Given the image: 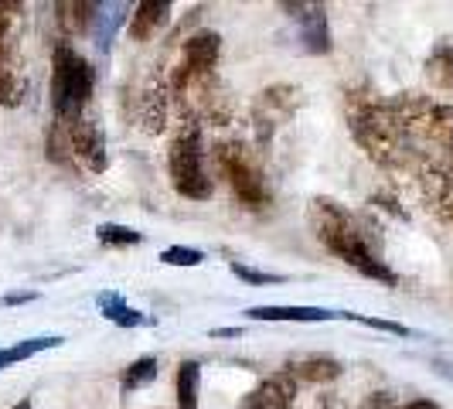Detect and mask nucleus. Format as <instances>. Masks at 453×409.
I'll use <instances>...</instances> for the list:
<instances>
[{"mask_svg":"<svg viewBox=\"0 0 453 409\" xmlns=\"http://www.w3.org/2000/svg\"><path fill=\"white\" fill-rule=\"evenodd\" d=\"M311 228L331 256H338L344 266L358 270L362 276L399 287V273L382 259V243H379V228L365 222L362 215H355L351 208H344L334 198H314L311 202Z\"/></svg>","mask_w":453,"mask_h":409,"instance_id":"nucleus-1","label":"nucleus"},{"mask_svg":"<svg viewBox=\"0 0 453 409\" xmlns=\"http://www.w3.org/2000/svg\"><path fill=\"white\" fill-rule=\"evenodd\" d=\"M348 130L379 167L399 171V174L416 171V154H412L406 130L388 99L362 89L348 92Z\"/></svg>","mask_w":453,"mask_h":409,"instance_id":"nucleus-2","label":"nucleus"},{"mask_svg":"<svg viewBox=\"0 0 453 409\" xmlns=\"http://www.w3.org/2000/svg\"><path fill=\"white\" fill-rule=\"evenodd\" d=\"M388 103H392V110L406 130L409 147L416 154V171L440 167V171L453 174V106L436 103L430 96H419V92H399Z\"/></svg>","mask_w":453,"mask_h":409,"instance_id":"nucleus-3","label":"nucleus"},{"mask_svg":"<svg viewBox=\"0 0 453 409\" xmlns=\"http://www.w3.org/2000/svg\"><path fill=\"white\" fill-rule=\"evenodd\" d=\"M96 89V72L68 42H58L51 51V110L55 120L82 116Z\"/></svg>","mask_w":453,"mask_h":409,"instance_id":"nucleus-4","label":"nucleus"},{"mask_svg":"<svg viewBox=\"0 0 453 409\" xmlns=\"http://www.w3.org/2000/svg\"><path fill=\"white\" fill-rule=\"evenodd\" d=\"M167 171L174 191L188 202H208L215 195V181L208 178L202 147V127L198 123H181V130L171 140L167 150Z\"/></svg>","mask_w":453,"mask_h":409,"instance_id":"nucleus-5","label":"nucleus"},{"mask_svg":"<svg viewBox=\"0 0 453 409\" xmlns=\"http://www.w3.org/2000/svg\"><path fill=\"white\" fill-rule=\"evenodd\" d=\"M215 164L222 171V178L232 184L235 198L242 208L250 212H259L270 204V188H266V178H263V167L242 140H226L215 147Z\"/></svg>","mask_w":453,"mask_h":409,"instance_id":"nucleus-6","label":"nucleus"},{"mask_svg":"<svg viewBox=\"0 0 453 409\" xmlns=\"http://www.w3.org/2000/svg\"><path fill=\"white\" fill-rule=\"evenodd\" d=\"M219 58H222V38H219V31H195V35H188V42L181 48V62L167 75L171 96H178L188 86L202 82V79H211L215 68H219Z\"/></svg>","mask_w":453,"mask_h":409,"instance_id":"nucleus-7","label":"nucleus"},{"mask_svg":"<svg viewBox=\"0 0 453 409\" xmlns=\"http://www.w3.org/2000/svg\"><path fill=\"white\" fill-rule=\"evenodd\" d=\"M24 14V4L0 0V106H18L27 92V82L18 72V42H14V21Z\"/></svg>","mask_w":453,"mask_h":409,"instance_id":"nucleus-8","label":"nucleus"},{"mask_svg":"<svg viewBox=\"0 0 453 409\" xmlns=\"http://www.w3.org/2000/svg\"><path fill=\"white\" fill-rule=\"evenodd\" d=\"M58 123L65 127V140H68V147H72L75 164L92 171V174H103L110 158H106V143H103L99 127H96L86 113L72 116V120H58Z\"/></svg>","mask_w":453,"mask_h":409,"instance_id":"nucleus-9","label":"nucleus"},{"mask_svg":"<svg viewBox=\"0 0 453 409\" xmlns=\"http://www.w3.org/2000/svg\"><path fill=\"white\" fill-rule=\"evenodd\" d=\"M294 96L296 92L290 89V86H273V89L259 92V99H256V106H252V127H256V147H259V150L270 147L276 123L290 116Z\"/></svg>","mask_w":453,"mask_h":409,"instance_id":"nucleus-10","label":"nucleus"},{"mask_svg":"<svg viewBox=\"0 0 453 409\" xmlns=\"http://www.w3.org/2000/svg\"><path fill=\"white\" fill-rule=\"evenodd\" d=\"M412 181L419 188L426 212L436 215L443 226H453V174L440 171V167H419L412 174Z\"/></svg>","mask_w":453,"mask_h":409,"instance_id":"nucleus-11","label":"nucleus"},{"mask_svg":"<svg viewBox=\"0 0 453 409\" xmlns=\"http://www.w3.org/2000/svg\"><path fill=\"white\" fill-rule=\"evenodd\" d=\"M296 382L287 368L273 372L270 379H263L259 386L242 396L239 409H294L296 403Z\"/></svg>","mask_w":453,"mask_h":409,"instance_id":"nucleus-12","label":"nucleus"},{"mask_svg":"<svg viewBox=\"0 0 453 409\" xmlns=\"http://www.w3.org/2000/svg\"><path fill=\"white\" fill-rule=\"evenodd\" d=\"M287 11H294V18L300 21V35H303L307 51H314V55H327V51H331L327 7H320V4H287Z\"/></svg>","mask_w":453,"mask_h":409,"instance_id":"nucleus-13","label":"nucleus"},{"mask_svg":"<svg viewBox=\"0 0 453 409\" xmlns=\"http://www.w3.org/2000/svg\"><path fill=\"white\" fill-rule=\"evenodd\" d=\"M287 372L294 375L296 382H311V386H324V382H334L341 379L344 365L334 355H324V351H311V355H296L287 362Z\"/></svg>","mask_w":453,"mask_h":409,"instance_id":"nucleus-14","label":"nucleus"},{"mask_svg":"<svg viewBox=\"0 0 453 409\" xmlns=\"http://www.w3.org/2000/svg\"><path fill=\"white\" fill-rule=\"evenodd\" d=\"M167 18H171L167 0H140V4H134V14H130V38L134 42H150L167 24Z\"/></svg>","mask_w":453,"mask_h":409,"instance_id":"nucleus-15","label":"nucleus"},{"mask_svg":"<svg viewBox=\"0 0 453 409\" xmlns=\"http://www.w3.org/2000/svg\"><path fill=\"white\" fill-rule=\"evenodd\" d=\"M167 92H171V82L164 75H154L140 99V120L150 134H160L167 127Z\"/></svg>","mask_w":453,"mask_h":409,"instance_id":"nucleus-16","label":"nucleus"},{"mask_svg":"<svg viewBox=\"0 0 453 409\" xmlns=\"http://www.w3.org/2000/svg\"><path fill=\"white\" fill-rule=\"evenodd\" d=\"M96 11H99V4H92V0H62V4H55V24L62 27L65 38H79L99 18Z\"/></svg>","mask_w":453,"mask_h":409,"instance_id":"nucleus-17","label":"nucleus"},{"mask_svg":"<svg viewBox=\"0 0 453 409\" xmlns=\"http://www.w3.org/2000/svg\"><path fill=\"white\" fill-rule=\"evenodd\" d=\"M96 307H99V314L106 320H113L116 328H150L154 318H147L143 311H136L130 307L123 294H116V290H103V294H96Z\"/></svg>","mask_w":453,"mask_h":409,"instance_id":"nucleus-18","label":"nucleus"},{"mask_svg":"<svg viewBox=\"0 0 453 409\" xmlns=\"http://www.w3.org/2000/svg\"><path fill=\"white\" fill-rule=\"evenodd\" d=\"M246 318L252 320H296V324H320V320L341 318V311H324V307H250Z\"/></svg>","mask_w":453,"mask_h":409,"instance_id":"nucleus-19","label":"nucleus"},{"mask_svg":"<svg viewBox=\"0 0 453 409\" xmlns=\"http://www.w3.org/2000/svg\"><path fill=\"white\" fill-rule=\"evenodd\" d=\"M65 338H58V335H42V338H27V341H18V344H11V348H0V368H11V365L18 362H27V359H35V355H42L48 348H58Z\"/></svg>","mask_w":453,"mask_h":409,"instance_id":"nucleus-20","label":"nucleus"},{"mask_svg":"<svg viewBox=\"0 0 453 409\" xmlns=\"http://www.w3.org/2000/svg\"><path fill=\"white\" fill-rule=\"evenodd\" d=\"M426 79L436 89H453V45L440 42L433 45V51L426 55Z\"/></svg>","mask_w":453,"mask_h":409,"instance_id":"nucleus-21","label":"nucleus"},{"mask_svg":"<svg viewBox=\"0 0 453 409\" xmlns=\"http://www.w3.org/2000/svg\"><path fill=\"white\" fill-rule=\"evenodd\" d=\"M198 389H202V365L181 362V368H178V409H198Z\"/></svg>","mask_w":453,"mask_h":409,"instance_id":"nucleus-22","label":"nucleus"},{"mask_svg":"<svg viewBox=\"0 0 453 409\" xmlns=\"http://www.w3.org/2000/svg\"><path fill=\"white\" fill-rule=\"evenodd\" d=\"M157 368H160V362L154 359V355H143V359H136V362H130L127 368H123L119 389H123V392H134V389L150 386V382L157 379Z\"/></svg>","mask_w":453,"mask_h":409,"instance_id":"nucleus-23","label":"nucleus"},{"mask_svg":"<svg viewBox=\"0 0 453 409\" xmlns=\"http://www.w3.org/2000/svg\"><path fill=\"white\" fill-rule=\"evenodd\" d=\"M45 158L51 160V164H58V167H68V171H75V167H79V164H75V158H72V147H68V140H65V127H62L58 120L48 127Z\"/></svg>","mask_w":453,"mask_h":409,"instance_id":"nucleus-24","label":"nucleus"},{"mask_svg":"<svg viewBox=\"0 0 453 409\" xmlns=\"http://www.w3.org/2000/svg\"><path fill=\"white\" fill-rule=\"evenodd\" d=\"M96 239L103 243V246H113V250H127V246H136V243H143V235L130 226H116V222H103V226L96 228Z\"/></svg>","mask_w":453,"mask_h":409,"instance_id":"nucleus-25","label":"nucleus"},{"mask_svg":"<svg viewBox=\"0 0 453 409\" xmlns=\"http://www.w3.org/2000/svg\"><path fill=\"white\" fill-rule=\"evenodd\" d=\"M344 320H355V324H365L372 331H386V335H395V338H409V328L399 324V320H386V318H368V314H355V311H341Z\"/></svg>","mask_w":453,"mask_h":409,"instance_id":"nucleus-26","label":"nucleus"},{"mask_svg":"<svg viewBox=\"0 0 453 409\" xmlns=\"http://www.w3.org/2000/svg\"><path fill=\"white\" fill-rule=\"evenodd\" d=\"M160 263H167V266H202L204 252L191 250V246H171V250L160 252Z\"/></svg>","mask_w":453,"mask_h":409,"instance_id":"nucleus-27","label":"nucleus"},{"mask_svg":"<svg viewBox=\"0 0 453 409\" xmlns=\"http://www.w3.org/2000/svg\"><path fill=\"white\" fill-rule=\"evenodd\" d=\"M232 273H235L242 283H252V287H270V283H283V280H287V276H280V273L252 270V266H242V263H232Z\"/></svg>","mask_w":453,"mask_h":409,"instance_id":"nucleus-28","label":"nucleus"},{"mask_svg":"<svg viewBox=\"0 0 453 409\" xmlns=\"http://www.w3.org/2000/svg\"><path fill=\"white\" fill-rule=\"evenodd\" d=\"M392 406H395V399L388 392H372V396H365V403L358 409H392Z\"/></svg>","mask_w":453,"mask_h":409,"instance_id":"nucleus-29","label":"nucleus"},{"mask_svg":"<svg viewBox=\"0 0 453 409\" xmlns=\"http://www.w3.org/2000/svg\"><path fill=\"white\" fill-rule=\"evenodd\" d=\"M31 300H38V290H21V294H7L0 304L4 307H14V304H31Z\"/></svg>","mask_w":453,"mask_h":409,"instance_id":"nucleus-30","label":"nucleus"},{"mask_svg":"<svg viewBox=\"0 0 453 409\" xmlns=\"http://www.w3.org/2000/svg\"><path fill=\"white\" fill-rule=\"evenodd\" d=\"M392 409H440L433 399H409V403H403V406H392Z\"/></svg>","mask_w":453,"mask_h":409,"instance_id":"nucleus-31","label":"nucleus"},{"mask_svg":"<svg viewBox=\"0 0 453 409\" xmlns=\"http://www.w3.org/2000/svg\"><path fill=\"white\" fill-rule=\"evenodd\" d=\"M242 335V328H215L211 331V338H239Z\"/></svg>","mask_w":453,"mask_h":409,"instance_id":"nucleus-32","label":"nucleus"},{"mask_svg":"<svg viewBox=\"0 0 453 409\" xmlns=\"http://www.w3.org/2000/svg\"><path fill=\"white\" fill-rule=\"evenodd\" d=\"M11 409H35V406H31L27 399H21V403H14V406H11Z\"/></svg>","mask_w":453,"mask_h":409,"instance_id":"nucleus-33","label":"nucleus"},{"mask_svg":"<svg viewBox=\"0 0 453 409\" xmlns=\"http://www.w3.org/2000/svg\"><path fill=\"white\" fill-rule=\"evenodd\" d=\"M320 409H338V406H334V403H327V406H320Z\"/></svg>","mask_w":453,"mask_h":409,"instance_id":"nucleus-34","label":"nucleus"}]
</instances>
